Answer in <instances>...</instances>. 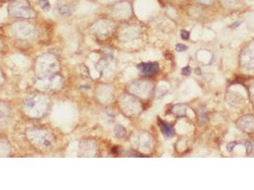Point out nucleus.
Instances as JSON below:
<instances>
[{"instance_id":"nucleus-1","label":"nucleus","mask_w":254,"mask_h":190,"mask_svg":"<svg viewBox=\"0 0 254 190\" xmlns=\"http://www.w3.org/2000/svg\"><path fill=\"white\" fill-rule=\"evenodd\" d=\"M138 69L143 75L152 76L158 72L159 65L157 63H141L138 66Z\"/></svg>"},{"instance_id":"nucleus-2","label":"nucleus","mask_w":254,"mask_h":190,"mask_svg":"<svg viewBox=\"0 0 254 190\" xmlns=\"http://www.w3.org/2000/svg\"><path fill=\"white\" fill-rule=\"evenodd\" d=\"M160 127H161V131H162V133H164V136H166V137H172L174 135V129H173V127L169 124H167V123H165L164 121H162V122L161 121L160 122Z\"/></svg>"},{"instance_id":"nucleus-3","label":"nucleus","mask_w":254,"mask_h":190,"mask_svg":"<svg viewBox=\"0 0 254 190\" xmlns=\"http://www.w3.org/2000/svg\"><path fill=\"white\" fill-rule=\"evenodd\" d=\"M58 11H59V14H62V15H67V14H71V8L69 7V6H67V5H63V6H61V7L59 8Z\"/></svg>"},{"instance_id":"nucleus-4","label":"nucleus","mask_w":254,"mask_h":190,"mask_svg":"<svg viewBox=\"0 0 254 190\" xmlns=\"http://www.w3.org/2000/svg\"><path fill=\"white\" fill-rule=\"evenodd\" d=\"M39 6L43 11H49L51 8L49 0H39Z\"/></svg>"},{"instance_id":"nucleus-5","label":"nucleus","mask_w":254,"mask_h":190,"mask_svg":"<svg viewBox=\"0 0 254 190\" xmlns=\"http://www.w3.org/2000/svg\"><path fill=\"white\" fill-rule=\"evenodd\" d=\"M176 49H177L178 51H183V50H186L187 47L185 45H181V44H178L177 46H176Z\"/></svg>"},{"instance_id":"nucleus-6","label":"nucleus","mask_w":254,"mask_h":190,"mask_svg":"<svg viewBox=\"0 0 254 190\" xmlns=\"http://www.w3.org/2000/svg\"><path fill=\"white\" fill-rule=\"evenodd\" d=\"M181 38L186 39V40H187V39L189 38V32L186 31H181Z\"/></svg>"},{"instance_id":"nucleus-7","label":"nucleus","mask_w":254,"mask_h":190,"mask_svg":"<svg viewBox=\"0 0 254 190\" xmlns=\"http://www.w3.org/2000/svg\"><path fill=\"white\" fill-rule=\"evenodd\" d=\"M189 73H190V69H189V67H186V68H185V69H183V74L188 75Z\"/></svg>"}]
</instances>
